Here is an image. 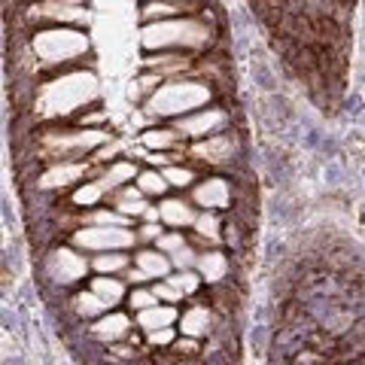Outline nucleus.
<instances>
[{
  "mask_svg": "<svg viewBox=\"0 0 365 365\" xmlns=\"http://www.w3.org/2000/svg\"><path fill=\"white\" fill-rule=\"evenodd\" d=\"M195 253H192V250L189 247H182L180 250V253H174V256H170V265H174V268H180V271H189V265H195Z\"/></svg>",
  "mask_w": 365,
  "mask_h": 365,
  "instance_id": "34",
  "label": "nucleus"
},
{
  "mask_svg": "<svg viewBox=\"0 0 365 365\" xmlns=\"http://www.w3.org/2000/svg\"><path fill=\"white\" fill-rule=\"evenodd\" d=\"M137 177V168L131 165V162H116V165H110L107 170H104V177H101L98 182L104 189H113V186H122V182H128V180H134Z\"/></svg>",
  "mask_w": 365,
  "mask_h": 365,
  "instance_id": "20",
  "label": "nucleus"
},
{
  "mask_svg": "<svg viewBox=\"0 0 365 365\" xmlns=\"http://www.w3.org/2000/svg\"><path fill=\"white\" fill-rule=\"evenodd\" d=\"M91 225H128V216L119 213V210H98L88 216Z\"/></svg>",
  "mask_w": 365,
  "mask_h": 365,
  "instance_id": "30",
  "label": "nucleus"
},
{
  "mask_svg": "<svg viewBox=\"0 0 365 365\" xmlns=\"http://www.w3.org/2000/svg\"><path fill=\"white\" fill-rule=\"evenodd\" d=\"M174 13H180V9L174 4H165V0H155V4H146L143 6V19H158V21H168Z\"/></svg>",
  "mask_w": 365,
  "mask_h": 365,
  "instance_id": "29",
  "label": "nucleus"
},
{
  "mask_svg": "<svg viewBox=\"0 0 365 365\" xmlns=\"http://www.w3.org/2000/svg\"><path fill=\"white\" fill-rule=\"evenodd\" d=\"M195 268H198V274H201V280L220 283L225 274H228V259H225L222 253H216V250H210V253H201V256H198Z\"/></svg>",
  "mask_w": 365,
  "mask_h": 365,
  "instance_id": "16",
  "label": "nucleus"
},
{
  "mask_svg": "<svg viewBox=\"0 0 365 365\" xmlns=\"http://www.w3.org/2000/svg\"><path fill=\"white\" fill-rule=\"evenodd\" d=\"M34 16L37 19H61V21H86L88 19L86 6L73 4V0H52V4H40V6H34Z\"/></svg>",
  "mask_w": 365,
  "mask_h": 365,
  "instance_id": "12",
  "label": "nucleus"
},
{
  "mask_svg": "<svg viewBox=\"0 0 365 365\" xmlns=\"http://www.w3.org/2000/svg\"><path fill=\"white\" fill-rule=\"evenodd\" d=\"M174 323H177V311L170 304H155V307H146V311H137V326L146 329V332L168 329Z\"/></svg>",
  "mask_w": 365,
  "mask_h": 365,
  "instance_id": "15",
  "label": "nucleus"
},
{
  "mask_svg": "<svg viewBox=\"0 0 365 365\" xmlns=\"http://www.w3.org/2000/svg\"><path fill=\"white\" fill-rule=\"evenodd\" d=\"M101 198H104V186L101 182H86V186H79L73 192V204H79V207H91V204H98Z\"/></svg>",
  "mask_w": 365,
  "mask_h": 365,
  "instance_id": "27",
  "label": "nucleus"
},
{
  "mask_svg": "<svg viewBox=\"0 0 365 365\" xmlns=\"http://www.w3.org/2000/svg\"><path fill=\"white\" fill-rule=\"evenodd\" d=\"M128 329H131V319L125 314H110V317H101L95 326H91V335L104 344H116V341L128 338Z\"/></svg>",
  "mask_w": 365,
  "mask_h": 365,
  "instance_id": "11",
  "label": "nucleus"
},
{
  "mask_svg": "<svg viewBox=\"0 0 365 365\" xmlns=\"http://www.w3.org/2000/svg\"><path fill=\"white\" fill-rule=\"evenodd\" d=\"M153 292H155V299H165L168 304H174V302L180 299V295H182V292L174 287V283H168V280H165V283H158V287H155Z\"/></svg>",
  "mask_w": 365,
  "mask_h": 365,
  "instance_id": "36",
  "label": "nucleus"
},
{
  "mask_svg": "<svg viewBox=\"0 0 365 365\" xmlns=\"http://www.w3.org/2000/svg\"><path fill=\"white\" fill-rule=\"evenodd\" d=\"M225 122H228V116L222 110H216V107H210V110H195V113H189V116H180V122H177V131L182 134V137H213L220 128H225Z\"/></svg>",
  "mask_w": 365,
  "mask_h": 365,
  "instance_id": "8",
  "label": "nucleus"
},
{
  "mask_svg": "<svg viewBox=\"0 0 365 365\" xmlns=\"http://www.w3.org/2000/svg\"><path fill=\"white\" fill-rule=\"evenodd\" d=\"M143 49H198L210 43V31L195 19H168L146 25L140 34Z\"/></svg>",
  "mask_w": 365,
  "mask_h": 365,
  "instance_id": "2",
  "label": "nucleus"
},
{
  "mask_svg": "<svg viewBox=\"0 0 365 365\" xmlns=\"http://www.w3.org/2000/svg\"><path fill=\"white\" fill-rule=\"evenodd\" d=\"M91 289H95L107 304H119L122 295H125V283L116 280L113 274H110V277H107V274H101V277H95V283H91Z\"/></svg>",
  "mask_w": 365,
  "mask_h": 365,
  "instance_id": "19",
  "label": "nucleus"
},
{
  "mask_svg": "<svg viewBox=\"0 0 365 365\" xmlns=\"http://www.w3.org/2000/svg\"><path fill=\"white\" fill-rule=\"evenodd\" d=\"M317 362H319V356L314 350H302L299 356H295V365H317Z\"/></svg>",
  "mask_w": 365,
  "mask_h": 365,
  "instance_id": "39",
  "label": "nucleus"
},
{
  "mask_svg": "<svg viewBox=\"0 0 365 365\" xmlns=\"http://www.w3.org/2000/svg\"><path fill=\"white\" fill-rule=\"evenodd\" d=\"M83 174H86V165H79V162H61V165L49 168L40 177V186L43 189H64V186H71V182H76Z\"/></svg>",
  "mask_w": 365,
  "mask_h": 365,
  "instance_id": "13",
  "label": "nucleus"
},
{
  "mask_svg": "<svg viewBox=\"0 0 365 365\" xmlns=\"http://www.w3.org/2000/svg\"><path fill=\"white\" fill-rule=\"evenodd\" d=\"M210 88L204 83H192V79H174L168 86H158L153 98L146 101V110L153 116H189L201 107H207Z\"/></svg>",
  "mask_w": 365,
  "mask_h": 365,
  "instance_id": "3",
  "label": "nucleus"
},
{
  "mask_svg": "<svg viewBox=\"0 0 365 365\" xmlns=\"http://www.w3.org/2000/svg\"><path fill=\"white\" fill-rule=\"evenodd\" d=\"M116 210L125 216H137V213H146V204H143V192L140 189H122L116 195Z\"/></svg>",
  "mask_w": 365,
  "mask_h": 365,
  "instance_id": "21",
  "label": "nucleus"
},
{
  "mask_svg": "<svg viewBox=\"0 0 365 365\" xmlns=\"http://www.w3.org/2000/svg\"><path fill=\"white\" fill-rule=\"evenodd\" d=\"M180 131H168V128H153L143 134V143L150 146V150H165V146H174L177 143Z\"/></svg>",
  "mask_w": 365,
  "mask_h": 365,
  "instance_id": "26",
  "label": "nucleus"
},
{
  "mask_svg": "<svg viewBox=\"0 0 365 365\" xmlns=\"http://www.w3.org/2000/svg\"><path fill=\"white\" fill-rule=\"evenodd\" d=\"M107 307H110V304L101 299L95 289H91V292H79V295H76V311L83 314V317H98V314H104Z\"/></svg>",
  "mask_w": 365,
  "mask_h": 365,
  "instance_id": "23",
  "label": "nucleus"
},
{
  "mask_svg": "<svg viewBox=\"0 0 365 365\" xmlns=\"http://www.w3.org/2000/svg\"><path fill=\"white\" fill-rule=\"evenodd\" d=\"M104 140H107L104 131H61V134H46L43 146L49 150V155L61 158V162H73V158L91 153Z\"/></svg>",
  "mask_w": 365,
  "mask_h": 365,
  "instance_id": "6",
  "label": "nucleus"
},
{
  "mask_svg": "<svg viewBox=\"0 0 365 365\" xmlns=\"http://www.w3.org/2000/svg\"><path fill=\"white\" fill-rule=\"evenodd\" d=\"M232 153H235L232 134H213V137H204L201 143L192 146V155H198L201 162H207V165H225V162H232Z\"/></svg>",
  "mask_w": 365,
  "mask_h": 365,
  "instance_id": "9",
  "label": "nucleus"
},
{
  "mask_svg": "<svg viewBox=\"0 0 365 365\" xmlns=\"http://www.w3.org/2000/svg\"><path fill=\"white\" fill-rule=\"evenodd\" d=\"M165 180L170 182V186H180V189H186L195 182V174H192L189 168H168L165 170Z\"/></svg>",
  "mask_w": 365,
  "mask_h": 365,
  "instance_id": "31",
  "label": "nucleus"
},
{
  "mask_svg": "<svg viewBox=\"0 0 365 365\" xmlns=\"http://www.w3.org/2000/svg\"><path fill=\"white\" fill-rule=\"evenodd\" d=\"M170 186L165 180V174H158V170H143L140 177H137V189L143 192V195H162V192Z\"/></svg>",
  "mask_w": 365,
  "mask_h": 365,
  "instance_id": "24",
  "label": "nucleus"
},
{
  "mask_svg": "<svg viewBox=\"0 0 365 365\" xmlns=\"http://www.w3.org/2000/svg\"><path fill=\"white\" fill-rule=\"evenodd\" d=\"M140 237H146V241H158V237H162V225L146 222V225L140 228Z\"/></svg>",
  "mask_w": 365,
  "mask_h": 365,
  "instance_id": "38",
  "label": "nucleus"
},
{
  "mask_svg": "<svg viewBox=\"0 0 365 365\" xmlns=\"http://www.w3.org/2000/svg\"><path fill=\"white\" fill-rule=\"evenodd\" d=\"M146 338H150L153 347H165V344H174V329H155V332H146Z\"/></svg>",
  "mask_w": 365,
  "mask_h": 365,
  "instance_id": "35",
  "label": "nucleus"
},
{
  "mask_svg": "<svg viewBox=\"0 0 365 365\" xmlns=\"http://www.w3.org/2000/svg\"><path fill=\"white\" fill-rule=\"evenodd\" d=\"M195 232L204 241H220V220H216V210H204L195 220Z\"/></svg>",
  "mask_w": 365,
  "mask_h": 365,
  "instance_id": "25",
  "label": "nucleus"
},
{
  "mask_svg": "<svg viewBox=\"0 0 365 365\" xmlns=\"http://www.w3.org/2000/svg\"><path fill=\"white\" fill-rule=\"evenodd\" d=\"M34 52H37V58L43 64H64L88 52V37L79 31H67V28L40 31L34 37Z\"/></svg>",
  "mask_w": 365,
  "mask_h": 365,
  "instance_id": "4",
  "label": "nucleus"
},
{
  "mask_svg": "<svg viewBox=\"0 0 365 365\" xmlns=\"http://www.w3.org/2000/svg\"><path fill=\"white\" fill-rule=\"evenodd\" d=\"M210 311L204 304H192L186 314L180 317V332L189 338H207L210 335Z\"/></svg>",
  "mask_w": 365,
  "mask_h": 365,
  "instance_id": "14",
  "label": "nucleus"
},
{
  "mask_svg": "<svg viewBox=\"0 0 365 365\" xmlns=\"http://www.w3.org/2000/svg\"><path fill=\"white\" fill-rule=\"evenodd\" d=\"M125 265H128V256H125V250L101 253V256H95V262H91V268H95L98 274H116V271H122Z\"/></svg>",
  "mask_w": 365,
  "mask_h": 365,
  "instance_id": "22",
  "label": "nucleus"
},
{
  "mask_svg": "<svg viewBox=\"0 0 365 365\" xmlns=\"http://www.w3.org/2000/svg\"><path fill=\"white\" fill-rule=\"evenodd\" d=\"M137 268H143L150 277H168L170 259L162 250H143V253H137Z\"/></svg>",
  "mask_w": 365,
  "mask_h": 365,
  "instance_id": "18",
  "label": "nucleus"
},
{
  "mask_svg": "<svg viewBox=\"0 0 365 365\" xmlns=\"http://www.w3.org/2000/svg\"><path fill=\"white\" fill-rule=\"evenodd\" d=\"M201 274H192V271H180V274H174V277H168V283H174V287L182 292V295H192L198 287H201Z\"/></svg>",
  "mask_w": 365,
  "mask_h": 365,
  "instance_id": "28",
  "label": "nucleus"
},
{
  "mask_svg": "<svg viewBox=\"0 0 365 365\" xmlns=\"http://www.w3.org/2000/svg\"><path fill=\"white\" fill-rule=\"evenodd\" d=\"M195 201L204 210H222V207H228V201H232V189H228L225 180L210 177L195 186Z\"/></svg>",
  "mask_w": 365,
  "mask_h": 365,
  "instance_id": "10",
  "label": "nucleus"
},
{
  "mask_svg": "<svg viewBox=\"0 0 365 365\" xmlns=\"http://www.w3.org/2000/svg\"><path fill=\"white\" fill-rule=\"evenodd\" d=\"M98 98V79L88 71H73L64 73L52 83H46L37 95V116L43 119H58L71 116L79 107L91 104Z\"/></svg>",
  "mask_w": 365,
  "mask_h": 365,
  "instance_id": "1",
  "label": "nucleus"
},
{
  "mask_svg": "<svg viewBox=\"0 0 365 365\" xmlns=\"http://www.w3.org/2000/svg\"><path fill=\"white\" fill-rule=\"evenodd\" d=\"M174 353L182 359V356H192V353H198V338H189V335H182V341H177L174 344Z\"/></svg>",
  "mask_w": 365,
  "mask_h": 365,
  "instance_id": "37",
  "label": "nucleus"
},
{
  "mask_svg": "<svg viewBox=\"0 0 365 365\" xmlns=\"http://www.w3.org/2000/svg\"><path fill=\"white\" fill-rule=\"evenodd\" d=\"M128 302H131L134 311H146V307H155V304H158V299H155L153 289H134Z\"/></svg>",
  "mask_w": 365,
  "mask_h": 365,
  "instance_id": "32",
  "label": "nucleus"
},
{
  "mask_svg": "<svg viewBox=\"0 0 365 365\" xmlns=\"http://www.w3.org/2000/svg\"><path fill=\"white\" fill-rule=\"evenodd\" d=\"M125 280H131V283H134V287H140V283H143V280H150V274H146L143 268H137V271L131 268L128 274H125Z\"/></svg>",
  "mask_w": 365,
  "mask_h": 365,
  "instance_id": "40",
  "label": "nucleus"
},
{
  "mask_svg": "<svg viewBox=\"0 0 365 365\" xmlns=\"http://www.w3.org/2000/svg\"><path fill=\"white\" fill-rule=\"evenodd\" d=\"M155 244H158V250H162L165 256H174V253H180V250L186 247V241H182V235H162Z\"/></svg>",
  "mask_w": 365,
  "mask_h": 365,
  "instance_id": "33",
  "label": "nucleus"
},
{
  "mask_svg": "<svg viewBox=\"0 0 365 365\" xmlns=\"http://www.w3.org/2000/svg\"><path fill=\"white\" fill-rule=\"evenodd\" d=\"M158 213H162V220H165L168 225H195V220H198L195 210H192L182 198H168V201H162Z\"/></svg>",
  "mask_w": 365,
  "mask_h": 365,
  "instance_id": "17",
  "label": "nucleus"
},
{
  "mask_svg": "<svg viewBox=\"0 0 365 365\" xmlns=\"http://www.w3.org/2000/svg\"><path fill=\"white\" fill-rule=\"evenodd\" d=\"M137 235L128 232L125 225H88L73 235V244L91 250V253H113V250H128L134 247Z\"/></svg>",
  "mask_w": 365,
  "mask_h": 365,
  "instance_id": "5",
  "label": "nucleus"
},
{
  "mask_svg": "<svg viewBox=\"0 0 365 365\" xmlns=\"http://www.w3.org/2000/svg\"><path fill=\"white\" fill-rule=\"evenodd\" d=\"M46 271H49V277L52 280H58V283H76V280H83L86 277V271H88V259L86 256H79L76 250H55V253L49 256V262H46Z\"/></svg>",
  "mask_w": 365,
  "mask_h": 365,
  "instance_id": "7",
  "label": "nucleus"
}]
</instances>
